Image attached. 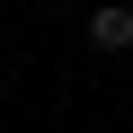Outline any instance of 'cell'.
Wrapping results in <instances>:
<instances>
[{"label": "cell", "mask_w": 133, "mask_h": 133, "mask_svg": "<svg viewBox=\"0 0 133 133\" xmlns=\"http://www.w3.org/2000/svg\"><path fill=\"white\" fill-rule=\"evenodd\" d=\"M89 44H98V53H133V9H124V0L89 9Z\"/></svg>", "instance_id": "obj_1"}]
</instances>
